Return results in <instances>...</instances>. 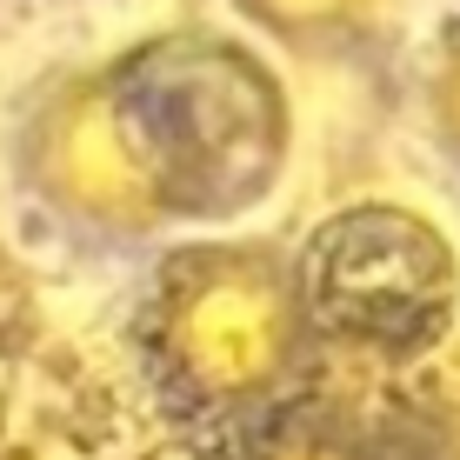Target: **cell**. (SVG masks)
I'll list each match as a JSON object with an SVG mask.
<instances>
[{
	"label": "cell",
	"mask_w": 460,
	"mask_h": 460,
	"mask_svg": "<svg viewBox=\"0 0 460 460\" xmlns=\"http://www.w3.org/2000/svg\"><path fill=\"white\" fill-rule=\"evenodd\" d=\"M294 161V101L261 47L167 27L54 74L13 140L27 194L101 241L220 227Z\"/></svg>",
	"instance_id": "1"
},
{
	"label": "cell",
	"mask_w": 460,
	"mask_h": 460,
	"mask_svg": "<svg viewBox=\"0 0 460 460\" xmlns=\"http://www.w3.org/2000/svg\"><path fill=\"white\" fill-rule=\"evenodd\" d=\"M314 347L300 253L267 234L167 247L154 274V354L208 407H253L288 387Z\"/></svg>",
	"instance_id": "2"
},
{
	"label": "cell",
	"mask_w": 460,
	"mask_h": 460,
	"mask_svg": "<svg viewBox=\"0 0 460 460\" xmlns=\"http://www.w3.org/2000/svg\"><path fill=\"white\" fill-rule=\"evenodd\" d=\"M294 253L314 341H334L367 360H414L454 327L460 261L420 208L354 200L314 220Z\"/></svg>",
	"instance_id": "3"
},
{
	"label": "cell",
	"mask_w": 460,
	"mask_h": 460,
	"mask_svg": "<svg viewBox=\"0 0 460 460\" xmlns=\"http://www.w3.org/2000/svg\"><path fill=\"white\" fill-rule=\"evenodd\" d=\"M253 34L294 47V54H327V47H354L387 27L401 0H227Z\"/></svg>",
	"instance_id": "4"
},
{
	"label": "cell",
	"mask_w": 460,
	"mask_h": 460,
	"mask_svg": "<svg viewBox=\"0 0 460 460\" xmlns=\"http://www.w3.org/2000/svg\"><path fill=\"white\" fill-rule=\"evenodd\" d=\"M427 120H434L440 147L460 161V27L447 34V47H440L434 74H427Z\"/></svg>",
	"instance_id": "5"
}]
</instances>
